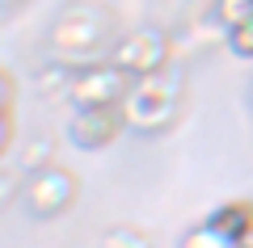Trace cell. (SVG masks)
Masks as SVG:
<instances>
[{"label": "cell", "mask_w": 253, "mask_h": 248, "mask_svg": "<svg viewBox=\"0 0 253 248\" xmlns=\"http://www.w3.org/2000/svg\"><path fill=\"white\" fill-rule=\"evenodd\" d=\"M177 101H181V84L177 76L169 71H148V76H135L126 84L123 101H118V114L131 131H161V126L173 122L177 114Z\"/></svg>", "instance_id": "obj_1"}, {"label": "cell", "mask_w": 253, "mask_h": 248, "mask_svg": "<svg viewBox=\"0 0 253 248\" xmlns=\"http://www.w3.org/2000/svg\"><path fill=\"white\" fill-rule=\"evenodd\" d=\"M169 59V42H165L161 30H139V34L123 38L114 51V63L126 76H148V71H161Z\"/></svg>", "instance_id": "obj_2"}, {"label": "cell", "mask_w": 253, "mask_h": 248, "mask_svg": "<svg viewBox=\"0 0 253 248\" xmlns=\"http://www.w3.org/2000/svg\"><path fill=\"white\" fill-rule=\"evenodd\" d=\"M126 84H131V76H126L118 63H110V68H89L81 71V76L72 80V101L76 106H118L126 93Z\"/></svg>", "instance_id": "obj_3"}, {"label": "cell", "mask_w": 253, "mask_h": 248, "mask_svg": "<svg viewBox=\"0 0 253 248\" xmlns=\"http://www.w3.org/2000/svg\"><path fill=\"white\" fill-rule=\"evenodd\" d=\"M123 114H118V106H81L72 118V135L84 143V147H106V143H114V135L123 131Z\"/></svg>", "instance_id": "obj_4"}, {"label": "cell", "mask_w": 253, "mask_h": 248, "mask_svg": "<svg viewBox=\"0 0 253 248\" xmlns=\"http://www.w3.org/2000/svg\"><path fill=\"white\" fill-rule=\"evenodd\" d=\"M72 194H76V185H72V177H68L63 169H42V173H34V177H30V189H26L30 206H34L38 214L63 211V206L72 202Z\"/></svg>", "instance_id": "obj_5"}, {"label": "cell", "mask_w": 253, "mask_h": 248, "mask_svg": "<svg viewBox=\"0 0 253 248\" xmlns=\"http://www.w3.org/2000/svg\"><path fill=\"white\" fill-rule=\"evenodd\" d=\"M181 248H241L236 244L232 231H224L219 223H199V227H190L186 236H181Z\"/></svg>", "instance_id": "obj_6"}, {"label": "cell", "mask_w": 253, "mask_h": 248, "mask_svg": "<svg viewBox=\"0 0 253 248\" xmlns=\"http://www.w3.org/2000/svg\"><path fill=\"white\" fill-rule=\"evenodd\" d=\"M215 17L224 30L241 26V21H253V0H215Z\"/></svg>", "instance_id": "obj_7"}, {"label": "cell", "mask_w": 253, "mask_h": 248, "mask_svg": "<svg viewBox=\"0 0 253 248\" xmlns=\"http://www.w3.org/2000/svg\"><path fill=\"white\" fill-rule=\"evenodd\" d=\"M245 214H249V202H228V206H219V214H211V223H219L224 231L241 236V227H245Z\"/></svg>", "instance_id": "obj_8"}, {"label": "cell", "mask_w": 253, "mask_h": 248, "mask_svg": "<svg viewBox=\"0 0 253 248\" xmlns=\"http://www.w3.org/2000/svg\"><path fill=\"white\" fill-rule=\"evenodd\" d=\"M228 46H232L241 59H253V21H241V26L228 30Z\"/></svg>", "instance_id": "obj_9"}, {"label": "cell", "mask_w": 253, "mask_h": 248, "mask_svg": "<svg viewBox=\"0 0 253 248\" xmlns=\"http://www.w3.org/2000/svg\"><path fill=\"white\" fill-rule=\"evenodd\" d=\"M106 248H148V240L139 231H131V227H118V231H110Z\"/></svg>", "instance_id": "obj_10"}, {"label": "cell", "mask_w": 253, "mask_h": 248, "mask_svg": "<svg viewBox=\"0 0 253 248\" xmlns=\"http://www.w3.org/2000/svg\"><path fill=\"white\" fill-rule=\"evenodd\" d=\"M236 244L253 248V202H249V214H245V227H241V236H236Z\"/></svg>", "instance_id": "obj_11"}, {"label": "cell", "mask_w": 253, "mask_h": 248, "mask_svg": "<svg viewBox=\"0 0 253 248\" xmlns=\"http://www.w3.org/2000/svg\"><path fill=\"white\" fill-rule=\"evenodd\" d=\"M4 106H9V80L0 76V114H4Z\"/></svg>", "instance_id": "obj_12"}, {"label": "cell", "mask_w": 253, "mask_h": 248, "mask_svg": "<svg viewBox=\"0 0 253 248\" xmlns=\"http://www.w3.org/2000/svg\"><path fill=\"white\" fill-rule=\"evenodd\" d=\"M4 143H9V118L0 114V151H4Z\"/></svg>", "instance_id": "obj_13"}]
</instances>
